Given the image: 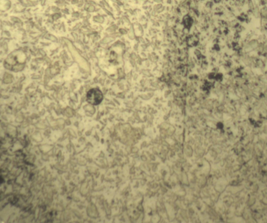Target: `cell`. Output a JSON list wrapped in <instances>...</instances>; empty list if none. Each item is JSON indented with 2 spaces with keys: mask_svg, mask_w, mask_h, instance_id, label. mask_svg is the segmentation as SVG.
<instances>
[{
  "mask_svg": "<svg viewBox=\"0 0 267 223\" xmlns=\"http://www.w3.org/2000/svg\"><path fill=\"white\" fill-rule=\"evenodd\" d=\"M103 100L101 91L97 88L90 89L87 94V101L92 105H98Z\"/></svg>",
  "mask_w": 267,
  "mask_h": 223,
  "instance_id": "6da1fadb",
  "label": "cell"
},
{
  "mask_svg": "<svg viewBox=\"0 0 267 223\" xmlns=\"http://www.w3.org/2000/svg\"><path fill=\"white\" fill-rule=\"evenodd\" d=\"M184 22L185 26L187 28H189L192 24H193V20L188 16H185L184 19Z\"/></svg>",
  "mask_w": 267,
  "mask_h": 223,
  "instance_id": "7a4b0ae2",
  "label": "cell"
}]
</instances>
